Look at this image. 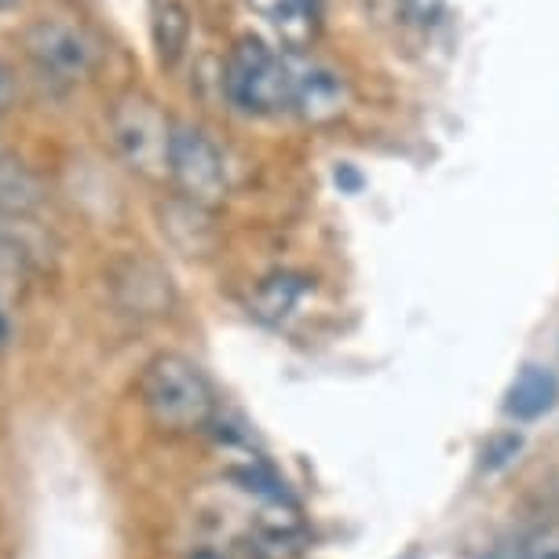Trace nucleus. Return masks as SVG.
<instances>
[{
    "label": "nucleus",
    "mask_w": 559,
    "mask_h": 559,
    "mask_svg": "<svg viewBox=\"0 0 559 559\" xmlns=\"http://www.w3.org/2000/svg\"><path fill=\"white\" fill-rule=\"evenodd\" d=\"M135 395H140V406L151 417V425L165 436H198V431L213 428L219 417L209 377L191 358L176 352L154 355L143 366Z\"/></svg>",
    "instance_id": "f257e3e1"
},
{
    "label": "nucleus",
    "mask_w": 559,
    "mask_h": 559,
    "mask_svg": "<svg viewBox=\"0 0 559 559\" xmlns=\"http://www.w3.org/2000/svg\"><path fill=\"white\" fill-rule=\"evenodd\" d=\"M224 92L241 114L252 118L293 114V51H274L257 37H241L230 48Z\"/></svg>",
    "instance_id": "f03ea898"
},
{
    "label": "nucleus",
    "mask_w": 559,
    "mask_h": 559,
    "mask_svg": "<svg viewBox=\"0 0 559 559\" xmlns=\"http://www.w3.org/2000/svg\"><path fill=\"white\" fill-rule=\"evenodd\" d=\"M114 143H118L121 157L135 173L165 179L168 176V151H173V129L165 114L143 96H124L110 114Z\"/></svg>",
    "instance_id": "7ed1b4c3"
},
{
    "label": "nucleus",
    "mask_w": 559,
    "mask_h": 559,
    "mask_svg": "<svg viewBox=\"0 0 559 559\" xmlns=\"http://www.w3.org/2000/svg\"><path fill=\"white\" fill-rule=\"evenodd\" d=\"M168 179L187 198L202 205L224 202L227 194V165L219 146L209 140L202 129L176 124L173 129V151H168Z\"/></svg>",
    "instance_id": "20e7f679"
},
{
    "label": "nucleus",
    "mask_w": 559,
    "mask_h": 559,
    "mask_svg": "<svg viewBox=\"0 0 559 559\" xmlns=\"http://www.w3.org/2000/svg\"><path fill=\"white\" fill-rule=\"evenodd\" d=\"M23 45H26V56L34 59V67L62 84L88 78L92 62H96L92 40L84 37L78 26L59 23V19H37L23 34Z\"/></svg>",
    "instance_id": "39448f33"
},
{
    "label": "nucleus",
    "mask_w": 559,
    "mask_h": 559,
    "mask_svg": "<svg viewBox=\"0 0 559 559\" xmlns=\"http://www.w3.org/2000/svg\"><path fill=\"white\" fill-rule=\"evenodd\" d=\"M347 107V84L336 70L293 51V114L300 121L322 124L341 118Z\"/></svg>",
    "instance_id": "423d86ee"
},
{
    "label": "nucleus",
    "mask_w": 559,
    "mask_h": 559,
    "mask_svg": "<svg viewBox=\"0 0 559 559\" xmlns=\"http://www.w3.org/2000/svg\"><path fill=\"white\" fill-rule=\"evenodd\" d=\"M304 548H308V531L289 498L263 501L249 531V552L257 559H300Z\"/></svg>",
    "instance_id": "0eeeda50"
},
{
    "label": "nucleus",
    "mask_w": 559,
    "mask_h": 559,
    "mask_svg": "<svg viewBox=\"0 0 559 559\" xmlns=\"http://www.w3.org/2000/svg\"><path fill=\"white\" fill-rule=\"evenodd\" d=\"M308 297H311V282L304 278V274L274 271L260 282L257 293H252V314L267 325H282L304 308Z\"/></svg>",
    "instance_id": "6e6552de"
},
{
    "label": "nucleus",
    "mask_w": 559,
    "mask_h": 559,
    "mask_svg": "<svg viewBox=\"0 0 559 559\" xmlns=\"http://www.w3.org/2000/svg\"><path fill=\"white\" fill-rule=\"evenodd\" d=\"M249 8L293 48H304L319 29V0H249Z\"/></svg>",
    "instance_id": "1a4fd4ad"
},
{
    "label": "nucleus",
    "mask_w": 559,
    "mask_h": 559,
    "mask_svg": "<svg viewBox=\"0 0 559 559\" xmlns=\"http://www.w3.org/2000/svg\"><path fill=\"white\" fill-rule=\"evenodd\" d=\"M556 399H559V381L552 369L526 366L512 381L509 395H504V414L515 420H537L556 406Z\"/></svg>",
    "instance_id": "9d476101"
},
{
    "label": "nucleus",
    "mask_w": 559,
    "mask_h": 559,
    "mask_svg": "<svg viewBox=\"0 0 559 559\" xmlns=\"http://www.w3.org/2000/svg\"><path fill=\"white\" fill-rule=\"evenodd\" d=\"M187 40H191V12L183 8V0H162L154 15V48L162 67H176L183 56Z\"/></svg>",
    "instance_id": "9b49d317"
},
{
    "label": "nucleus",
    "mask_w": 559,
    "mask_h": 559,
    "mask_svg": "<svg viewBox=\"0 0 559 559\" xmlns=\"http://www.w3.org/2000/svg\"><path fill=\"white\" fill-rule=\"evenodd\" d=\"M37 198L40 191H37L34 176H29L12 154L0 151V209L12 216H23L37 205Z\"/></svg>",
    "instance_id": "f8f14e48"
},
{
    "label": "nucleus",
    "mask_w": 559,
    "mask_h": 559,
    "mask_svg": "<svg viewBox=\"0 0 559 559\" xmlns=\"http://www.w3.org/2000/svg\"><path fill=\"white\" fill-rule=\"evenodd\" d=\"M520 559H559V526H545L526 537Z\"/></svg>",
    "instance_id": "ddd939ff"
},
{
    "label": "nucleus",
    "mask_w": 559,
    "mask_h": 559,
    "mask_svg": "<svg viewBox=\"0 0 559 559\" xmlns=\"http://www.w3.org/2000/svg\"><path fill=\"white\" fill-rule=\"evenodd\" d=\"M520 447H523L520 436H498L487 450V464L490 468H501V464H509L515 453H520Z\"/></svg>",
    "instance_id": "4468645a"
},
{
    "label": "nucleus",
    "mask_w": 559,
    "mask_h": 559,
    "mask_svg": "<svg viewBox=\"0 0 559 559\" xmlns=\"http://www.w3.org/2000/svg\"><path fill=\"white\" fill-rule=\"evenodd\" d=\"M15 99H19V78H15V70L0 59V118L15 107Z\"/></svg>",
    "instance_id": "2eb2a0df"
},
{
    "label": "nucleus",
    "mask_w": 559,
    "mask_h": 559,
    "mask_svg": "<svg viewBox=\"0 0 559 559\" xmlns=\"http://www.w3.org/2000/svg\"><path fill=\"white\" fill-rule=\"evenodd\" d=\"M403 8L417 19V23H436L442 15V0H403Z\"/></svg>",
    "instance_id": "dca6fc26"
},
{
    "label": "nucleus",
    "mask_w": 559,
    "mask_h": 559,
    "mask_svg": "<svg viewBox=\"0 0 559 559\" xmlns=\"http://www.w3.org/2000/svg\"><path fill=\"white\" fill-rule=\"evenodd\" d=\"M12 344V319H8V311L0 308V352Z\"/></svg>",
    "instance_id": "f3484780"
},
{
    "label": "nucleus",
    "mask_w": 559,
    "mask_h": 559,
    "mask_svg": "<svg viewBox=\"0 0 559 559\" xmlns=\"http://www.w3.org/2000/svg\"><path fill=\"white\" fill-rule=\"evenodd\" d=\"M191 559H227L224 552H213V548H202V552H194Z\"/></svg>",
    "instance_id": "a211bd4d"
},
{
    "label": "nucleus",
    "mask_w": 559,
    "mask_h": 559,
    "mask_svg": "<svg viewBox=\"0 0 559 559\" xmlns=\"http://www.w3.org/2000/svg\"><path fill=\"white\" fill-rule=\"evenodd\" d=\"M19 4H23V0H0V15H4V12H15Z\"/></svg>",
    "instance_id": "6ab92c4d"
}]
</instances>
